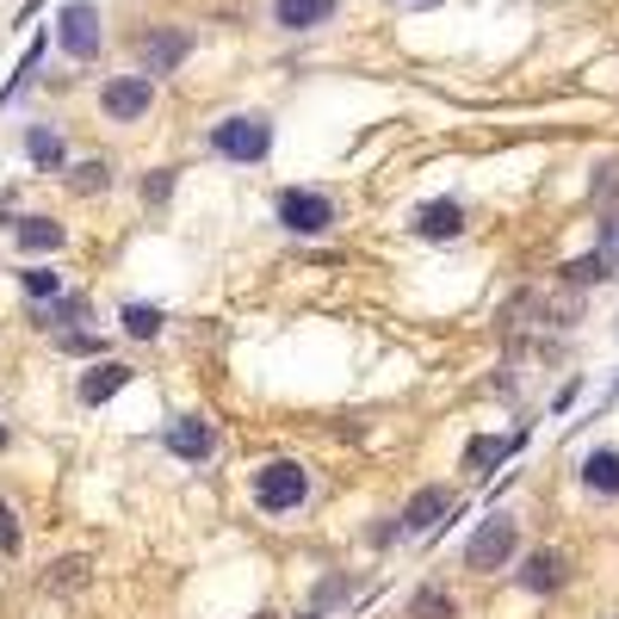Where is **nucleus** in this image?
<instances>
[{
    "instance_id": "obj_1",
    "label": "nucleus",
    "mask_w": 619,
    "mask_h": 619,
    "mask_svg": "<svg viewBox=\"0 0 619 619\" xmlns=\"http://www.w3.org/2000/svg\"><path fill=\"white\" fill-rule=\"evenodd\" d=\"M254 502L267 508V514H291V508L310 502V471L291 459H272L254 471Z\"/></svg>"
},
{
    "instance_id": "obj_2",
    "label": "nucleus",
    "mask_w": 619,
    "mask_h": 619,
    "mask_svg": "<svg viewBox=\"0 0 619 619\" xmlns=\"http://www.w3.org/2000/svg\"><path fill=\"white\" fill-rule=\"evenodd\" d=\"M514 551H521V526L508 521V514H489V521L471 533V545H464V563H471V570H508Z\"/></svg>"
},
{
    "instance_id": "obj_3",
    "label": "nucleus",
    "mask_w": 619,
    "mask_h": 619,
    "mask_svg": "<svg viewBox=\"0 0 619 619\" xmlns=\"http://www.w3.org/2000/svg\"><path fill=\"white\" fill-rule=\"evenodd\" d=\"M211 149L230 161H267L272 124L267 118H223V124H211Z\"/></svg>"
},
{
    "instance_id": "obj_4",
    "label": "nucleus",
    "mask_w": 619,
    "mask_h": 619,
    "mask_svg": "<svg viewBox=\"0 0 619 619\" xmlns=\"http://www.w3.org/2000/svg\"><path fill=\"white\" fill-rule=\"evenodd\" d=\"M149 106H155V75H112L99 87V112L112 124H136V118H149Z\"/></svg>"
},
{
    "instance_id": "obj_5",
    "label": "nucleus",
    "mask_w": 619,
    "mask_h": 619,
    "mask_svg": "<svg viewBox=\"0 0 619 619\" xmlns=\"http://www.w3.org/2000/svg\"><path fill=\"white\" fill-rule=\"evenodd\" d=\"M279 223H286L291 235H323V230L335 223L329 193H310V186H286V193H279Z\"/></svg>"
},
{
    "instance_id": "obj_6",
    "label": "nucleus",
    "mask_w": 619,
    "mask_h": 619,
    "mask_svg": "<svg viewBox=\"0 0 619 619\" xmlns=\"http://www.w3.org/2000/svg\"><path fill=\"white\" fill-rule=\"evenodd\" d=\"M57 44L75 62H94L99 57V13H94V0H69V7H62V13H57Z\"/></svg>"
},
{
    "instance_id": "obj_7",
    "label": "nucleus",
    "mask_w": 619,
    "mask_h": 619,
    "mask_svg": "<svg viewBox=\"0 0 619 619\" xmlns=\"http://www.w3.org/2000/svg\"><path fill=\"white\" fill-rule=\"evenodd\" d=\"M186 57H193V32H180V25L143 38V75H174Z\"/></svg>"
},
{
    "instance_id": "obj_8",
    "label": "nucleus",
    "mask_w": 619,
    "mask_h": 619,
    "mask_svg": "<svg viewBox=\"0 0 619 619\" xmlns=\"http://www.w3.org/2000/svg\"><path fill=\"white\" fill-rule=\"evenodd\" d=\"M131 378H136V372L124 366V360H94V366L81 372L75 397H81V403H87V409H99V403H112V397H118V390H124V385H131Z\"/></svg>"
},
{
    "instance_id": "obj_9",
    "label": "nucleus",
    "mask_w": 619,
    "mask_h": 619,
    "mask_svg": "<svg viewBox=\"0 0 619 619\" xmlns=\"http://www.w3.org/2000/svg\"><path fill=\"white\" fill-rule=\"evenodd\" d=\"M161 446H168L174 459L198 464V459H211V452H217V434H211V422H198V415H180V422L161 434Z\"/></svg>"
},
{
    "instance_id": "obj_10",
    "label": "nucleus",
    "mask_w": 619,
    "mask_h": 619,
    "mask_svg": "<svg viewBox=\"0 0 619 619\" xmlns=\"http://www.w3.org/2000/svg\"><path fill=\"white\" fill-rule=\"evenodd\" d=\"M409 230L422 235V242H452L464 230V205L459 198H434V205H422V211L409 217Z\"/></svg>"
},
{
    "instance_id": "obj_11",
    "label": "nucleus",
    "mask_w": 619,
    "mask_h": 619,
    "mask_svg": "<svg viewBox=\"0 0 619 619\" xmlns=\"http://www.w3.org/2000/svg\"><path fill=\"white\" fill-rule=\"evenodd\" d=\"M563 576H570L563 551H533V558L521 563V588L526 595H551V588H563Z\"/></svg>"
},
{
    "instance_id": "obj_12",
    "label": "nucleus",
    "mask_w": 619,
    "mask_h": 619,
    "mask_svg": "<svg viewBox=\"0 0 619 619\" xmlns=\"http://www.w3.org/2000/svg\"><path fill=\"white\" fill-rule=\"evenodd\" d=\"M335 20V0H272V25L286 32H310V25H329Z\"/></svg>"
},
{
    "instance_id": "obj_13",
    "label": "nucleus",
    "mask_w": 619,
    "mask_h": 619,
    "mask_svg": "<svg viewBox=\"0 0 619 619\" xmlns=\"http://www.w3.org/2000/svg\"><path fill=\"white\" fill-rule=\"evenodd\" d=\"M521 440H526V434H477V440L464 446V464H471V471H496L502 459L521 452Z\"/></svg>"
},
{
    "instance_id": "obj_14",
    "label": "nucleus",
    "mask_w": 619,
    "mask_h": 619,
    "mask_svg": "<svg viewBox=\"0 0 619 619\" xmlns=\"http://www.w3.org/2000/svg\"><path fill=\"white\" fill-rule=\"evenodd\" d=\"M13 235H20L25 254H57L62 242H69V230H62L57 217H20V223H13Z\"/></svg>"
},
{
    "instance_id": "obj_15",
    "label": "nucleus",
    "mask_w": 619,
    "mask_h": 619,
    "mask_svg": "<svg viewBox=\"0 0 619 619\" xmlns=\"http://www.w3.org/2000/svg\"><path fill=\"white\" fill-rule=\"evenodd\" d=\"M446 508H452V489H446V484H434V489H422V496H409L403 526H409V533H427V526L440 521Z\"/></svg>"
},
{
    "instance_id": "obj_16",
    "label": "nucleus",
    "mask_w": 619,
    "mask_h": 619,
    "mask_svg": "<svg viewBox=\"0 0 619 619\" xmlns=\"http://www.w3.org/2000/svg\"><path fill=\"white\" fill-rule=\"evenodd\" d=\"M582 484L595 489V496H619V452L614 446H595V452L582 459Z\"/></svg>"
},
{
    "instance_id": "obj_17",
    "label": "nucleus",
    "mask_w": 619,
    "mask_h": 619,
    "mask_svg": "<svg viewBox=\"0 0 619 619\" xmlns=\"http://www.w3.org/2000/svg\"><path fill=\"white\" fill-rule=\"evenodd\" d=\"M87 316V298H75V291H62V298H50V304L32 310V323L38 329H57V323H81Z\"/></svg>"
},
{
    "instance_id": "obj_18",
    "label": "nucleus",
    "mask_w": 619,
    "mask_h": 619,
    "mask_svg": "<svg viewBox=\"0 0 619 619\" xmlns=\"http://www.w3.org/2000/svg\"><path fill=\"white\" fill-rule=\"evenodd\" d=\"M614 248H600V254H588V260H570V267L558 272V279H570V286H600V279H614Z\"/></svg>"
},
{
    "instance_id": "obj_19",
    "label": "nucleus",
    "mask_w": 619,
    "mask_h": 619,
    "mask_svg": "<svg viewBox=\"0 0 619 619\" xmlns=\"http://www.w3.org/2000/svg\"><path fill=\"white\" fill-rule=\"evenodd\" d=\"M25 155H32V161H38V168H62V136L50 131V124H32V131H25Z\"/></svg>"
},
{
    "instance_id": "obj_20",
    "label": "nucleus",
    "mask_w": 619,
    "mask_h": 619,
    "mask_svg": "<svg viewBox=\"0 0 619 619\" xmlns=\"http://www.w3.org/2000/svg\"><path fill=\"white\" fill-rule=\"evenodd\" d=\"M161 323H168V316H161L155 304H124V335H131V341H155Z\"/></svg>"
},
{
    "instance_id": "obj_21",
    "label": "nucleus",
    "mask_w": 619,
    "mask_h": 619,
    "mask_svg": "<svg viewBox=\"0 0 619 619\" xmlns=\"http://www.w3.org/2000/svg\"><path fill=\"white\" fill-rule=\"evenodd\" d=\"M409 619H459V607H452V595H440V588H415V595H409Z\"/></svg>"
},
{
    "instance_id": "obj_22",
    "label": "nucleus",
    "mask_w": 619,
    "mask_h": 619,
    "mask_svg": "<svg viewBox=\"0 0 619 619\" xmlns=\"http://www.w3.org/2000/svg\"><path fill=\"white\" fill-rule=\"evenodd\" d=\"M87 570H94V563L87 558H62V563H50V588H57V595H75V588H87Z\"/></svg>"
},
{
    "instance_id": "obj_23",
    "label": "nucleus",
    "mask_w": 619,
    "mask_h": 619,
    "mask_svg": "<svg viewBox=\"0 0 619 619\" xmlns=\"http://www.w3.org/2000/svg\"><path fill=\"white\" fill-rule=\"evenodd\" d=\"M20 286H25V298H32V304H50V298H62V272H50V267H25V272H20Z\"/></svg>"
},
{
    "instance_id": "obj_24",
    "label": "nucleus",
    "mask_w": 619,
    "mask_h": 619,
    "mask_svg": "<svg viewBox=\"0 0 619 619\" xmlns=\"http://www.w3.org/2000/svg\"><path fill=\"white\" fill-rule=\"evenodd\" d=\"M69 186H75L81 198H94V193H106V186H112V168H106V161H81L75 174H69Z\"/></svg>"
},
{
    "instance_id": "obj_25",
    "label": "nucleus",
    "mask_w": 619,
    "mask_h": 619,
    "mask_svg": "<svg viewBox=\"0 0 619 619\" xmlns=\"http://www.w3.org/2000/svg\"><path fill=\"white\" fill-rule=\"evenodd\" d=\"M57 348L75 360H106V335H57Z\"/></svg>"
},
{
    "instance_id": "obj_26",
    "label": "nucleus",
    "mask_w": 619,
    "mask_h": 619,
    "mask_svg": "<svg viewBox=\"0 0 619 619\" xmlns=\"http://www.w3.org/2000/svg\"><path fill=\"white\" fill-rule=\"evenodd\" d=\"M20 545H25L20 514H13V502H0V551H7V558H20Z\"/></svg>"
},
{
    "instance_id": "obj_27",
    "label": "nucleus",
    "mask_w": 619,
    "mask_h": 619,
    "mask_svg": "<svg viewBox=\"0 0 619 619\" xmlns=\"http://www.w3.org/2000/svg\"><path fill=\"white\" fill-rule=\"evenodd\" d=\"M168 193H174V168H155L143 180V205H168Z\"/></svg>"
},
{
    "instance_id": "obj_28",
    "label": "nucleus",
    "mask_w": 619,
    "mask_h": 619,
    "mask_svg": "<svg viewBox=\"0 0 619 619\" xmlns=\"http://www.w3.org/2000/svg\"><path fill=\"white\" fill-rule=\"evenodd\" d=\"M595 198H619V155L595 161Z\"/></svg>"
},
{
    "instance_id": "obj_29",
    "label": "nucleus",
    "mask_w": 619,
    "mask_h": 619,
    "mask_svg": "<svg viewBox=\"0 0 619 619\" xmlns=\"http://www.w3.org/2000/svg\"><path fill=\"white\" fill-rule=\"evenodd\" d=\"M341 595H348V582H341V576H329L323 588H316V600H341Z\"/></svg>"
},
{
    "instance_id": "obj_30",
    "label": "nucleus",
    "mask_w": 619,
    "mask_h": 619,
    "mask_svg": "<svg viewBox=\"0 0 619 619\" xmlns=\"http://www.w3.org/2000/svg\"><path fill=\"white\" fill-rule=\"evenodd\" d=\"M7 446H13V427H7V422H0V452H7Z\"/></svg>"
},
{
    "instance_id": "obj_31",
    "label": "nucleus",
    "mask_w": 619,
    "mask_h": 619,
    "mask_svg": "<svg viewBox=\"0 0 619 619\" xmlns=\"http://www.w3.org/2000/svg\"><path fill=\"white\" fill-rule=\"evenodd\" d=\"M304 619H323V614H316V607H310V614H304Z\"/></svg>"
},
{
    "instance_id": "obj_32",
    "label": "nucleus",
    "mask_w": 619,
    "mask_h": 619,
    "mask_svg": "<svg viewBox=\"0 0 619 619\" xmlns=\"http://www.w3.org/2000/svg\"><path fill=\"white\" fill-rule=\"evenodd\" d=\"M254 619H272V614H254Z\"/></svg>"
}]
</instances>
